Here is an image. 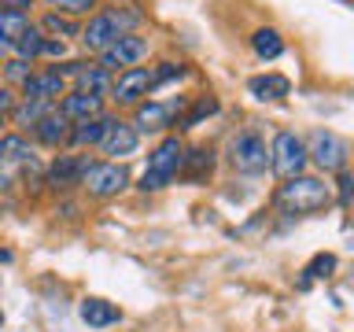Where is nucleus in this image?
<instances>
[{"mask_svg":"<svg viewBox=\"0 0 354 332\" xmlns=\"http://www.w3.org/2000/svg\"><path fill=\"white\" fill-rule=\"evenodd\" d=\"M328 185L321 177H310V174H299V177H288V181L277 188V210L288 218H306V214H317V210L328 207Z\"/></svg>","mask_w":354,"mask_h":332,"instance_id":"nucleus-1","label":"nucleus"},{"mask_svg":"<svg viewBox=\"0 0 354 332\" xmlns=\"http://www.w3.org/2000/svg\"><path fill=\"white\" fill-rule=\"evenodd\" d=\"M229 166L243 177H259L270 170V144L259 129H240L229 140Z\"/></svg>","mask_w":354,"mask_h":332,"instance_id":"nucleus-2","label":"nucleus"},{"mask_svg":"<svg viewBox=\"0 0 354 332\" xmlns=\"http://www.w3.org/2000/svg\"><path fill=\"white\" fill-rule=\"evenodd\" d=\"M181 159H185V144L181 140L177 137L159 140V148L148 155V170H144V177H140V188L144 192H159V188H166L177 177V170H181Z\"/></svg>","mask_w":354,"mask_h":332,"instance_id":"nucleus-3","label":"nucleus"},{"mask_svg":"<svg viewBox=\"0 0 354 332\" xmlns=\"http://www.w3.org/2000/svg\"><path fill=\"white\" fill-rule=\"evenodd\" d=\"M303 144H306V159H310V163H317L325 174H339V170H347L351 144L343 140L336 129H314Z\"/></svg>","mask_w":354,"mask_h":332,"instance_id":"nucleus-4","label":"nucleus"},{"mask_svg":"<svg viewBox=\"0 0 354 332\" xmlns=\"http://www.w3.org/2000/svg\"><path fill=\"white\" fill-rule=\"evenodd\" d=\"M306 144H303V137H295V133H288V129H281L273 137V144H270V166L277 174L284 177H299L306 170Z\"/></svg>","mask_w":354,"mask_h":332,"instance_id":"nucleus-5","label":"nucleus"},{"mask_svg":"<svg viewBox=\"0 0 354 332\" xmlns=\"http://www.w3.org/2000/svg\"><path fill=\"white\" fill-rule=\"evenodd\" d=\"M82 185L88 188V196L96 199H107V196H118L122 188L129 185V170L122 163H93L82 177Z\"/></svg>","mask_w":354,"mask_h":332,"instance_id":"nucleus-6","label":"nucleus"},{"mask_svg":"<svg viewBox=\"0 0 354 332\" xmlns=\"http://www.w3.org/2000/svg\"><path fill=\"white\" fill-rule=\"evenodd\" d=\"M151 89H155L151 71H144V66H126V71L111 82V100H115L118 107H137Z\"/></svg>","mask_w":354,"mask_h":332,"instance_id":"nucleus-7","label":"nucleus"},{"mask_svg":"<svg viewBox=\"0 0 354 332\" xmlns=\"http://www.w3.org/2000/svg\"><path fill=\"white\" fill-rule=\"evenodd\" d=\"M144 55H148V37H140V33H122L107 44L104 52H100V66L104 71H115V66H137Z\"/></svg>","mask_w":354,"mask_h":332,"instance_id":"nucleus-8","label":"nucleus"},{"mask_svg":"<svg viewBox=\"0 0 354 332\" xmlns=\"http://www.w3.org/2000/svg\"><path fill=\"white\" fill-rule=\"evenodd\" d=\"M185 100H177V104H155V100H148V104H137V118H133V129L137 133H162L174 126V111H181Z\"/></svg>","mask_w":354,"mask_h":332,"instance_id":"nucleus-9","label":"nucleus"},{"mask_svg":"<svg viewBox=\"0 0 354 332\" xmlns=\"http://www.w3.org/2000/svg\"><path fill=\"white\" fill-rule=\"evenodd\" d=\"M88 155H59L52 166H48V185L55 188H74V185H82V177L88 170Z\"/></svg>","mask_w":354,"mask_h":332,"instance_id":"nucleus-10","label":"nucleus"},{"mask_svg":"<svg viewBox=\"0 0 354 332\" xmlns=\"http://www.w3.org/2000/svg\"><path fill=\"white\" fill-rule=\"evenodd\" d=\"M66 93V77H59L55 71H41V74H30L22 82V100H59Z\"/></svg>","mask_w":354,"mask_h":332,"instance_id":"nucleus-11","label":"nucleus"},{"mask_svg":"<svg viewBox=\"0 0 354 332\" xmlns=\"http://www.w3.org/2000/svg\"><path fill=\"white\" fill-rule=\"evenodd\" d=\"M30 129H33V137H37L41 144H48V148H59V144L71 137V118H66L59 107H52L48 115H41Z\"/></svg>","mask_w":354,"mask_h":332,"instance_id":"nucleus-12","label":"nucleus"},{"mask_svg":"<svg viewBox=\"0 0 354 332\" xmlns=\"http://www.w3.org/2000/svg\"><path fill=\"white\" fill-rule=\"evenodd\" d=\"M55 107H59L71 122H85V118L104 115V96H93V93L74 89V93H63V104H55Z\"/></svg>","mask_w":354,"mask_h":332,"instance_id":"nucleus-13","label":"nucleus"},{"mask_svg":"<svg viewBox=\"0 0 354 332\" xmlns=\"http://www.w3.org/2000/svg\"><path fill=\"white\" fill-rule=\"evenodd\" d=\"M115 37H122V33H118L115 22H111L107 11H96V15L85 22V30H82V44H85L88 52H104Z\"/></svg>","mask_w":354,"mask_h":332,"instance_id":"nucleus-14","label":"nucleus"},{"mask_svg":"<svg viewBox=\"0 0 354 332\" xmlns=\"http://www.w3.org/2000/svg\"><path fill=\"white\" fill-rule=\"evenodd\" d=\"M77 314H82V321L88 329H107V325H115V321L122 317V310L115 303H107V299H100V295H88V299H82Z\"/></svg>","mask_w":354,"mask_h":332,"instance_id":"nucleus-15","label":"nucleus"},{"mask_svg":"<svg viewBox=\"0 0 354 332\" xmlns=\"http://www.w3.org/2000/svg\"><path fill=\"white\" fill-rule=\"evenodd\" d=\"M137 144H140V133L133 129L129 122L115 118V126L107 129V137L100 140V148H104V155H133V151H137Z\"/></svg>","mask_w":354,"mask_h":332,"instance_id":"nucleus-16","label":"nucleus"},{"mask_svg":"<svg viewBox=\"0 0 354 332\" xmlns=\"http://www.w3.org/2000/svg\"><path fill=\"white\" fill-rule=\"evenodd\" d=\"M248 93L254 100H284L292 93V82H288L284 74H254L248 82Z\"/></svg>","mask_w":354,"mask_h":332,"instance_id":"nucleus-17","label":"nucleus"},{"mask_svg":"<svg viewBox=\"0 0 354 332\" xmlns=\"http://www.w3.org/2000/svg\"><path fill=\"white\" fill-rule=\"evenodd\" d=\"M115 126V118L111 115H96V118H85V122H77V126L71 129V137L66 140H74V144H88V148H93V144H100L107 137V129Z\"/></svg>","mask_w":354,"mask_h":332,"instance_id":"nucleus-18","label":"nucleus"},{"mask_svg":"<svg viewBox=\"0 0 354 332\" xmlns=\"http://www.w3.org/2000/svg\"><path fill=\"white\" fill-rule=\"evenodd\" d=\"M210 170H214V151L210 148H192V151H185L181 170L177 174H185L188 181H203V177H210Z\"/></svg>","mask_w":354,"mask_h":332,"instance_id":"nucleus-19","label":"nucleus"},{"mask_svg":"<svg viewBox=\"0 0 354 332\" xmlns=\"http://www.w3.org/2000/svg\"><path fill=\"white\" fill-rule=\"evenodd\" d=\"M77 89H82V93H93V96H107L111 93V74L96 63H85L82 71H77Z\"/></svg>","mask_w":354,"mask_h":332,"instance_id":"nucleus-20","label":"nucleus"},{"mask_svg":"<svg viewBox=\"0 0 354 332\" xmlns=\"http://www.w3.org/2000/svg\"><path fill=\"white\" fill-rule=\"evenodd\" d=\"M251 48H254L259 59H277V55L284 52V41H281V33H277L273 26H262V30L251 33Z\"/></svg>","mask_w":354,"mask_h":332,"instance_id":"nucleus-21","label":"nucleus"},{"mask_svg":"<svg viewBox=\"0 0 354 332\" xmlns=\"http://www.w3.org/2000/svg\"><path fill=\"white\" fill-rule=\"evenodd\" d=\"M332 273H336V255H332V251H321V255H314V259L306 262L299 288H310V281H321V277H332Z\"/></svg>","mask_w":354,"mask_h":332,"instance_id":"nucleus-22","label":"nucleus"},{"mask_svg":"<svg viewBox=\"0 0 354 332\" xmlns=\"http://www.w3.org/2000/svg\"><path fill=\"white\" fill-rule=\"evenodd\" d=\"M55 104H48V100H22L19 107H11V122L15 126H33L41 115H48Z\"/></svg>","mask_w":354,"mask_h":332,"instance_id":"nucleus-23","label":"nucleus"},{"mask_svg":"<svg viewBox=\"0 0 354 332\" xmlns=\"http://www.w3.org/2000/svg\"><path fill=\"white\" fill-rule=\"evenodd\" d=\"M41 44H44V33H41L37 26H26V30L15 37V44H11V48L19 52V59L30 63V59H37V55H41Z\"/></svg>","mask_w":354,"mask_h":332,"instance_id":"nucleus-24","label":"nucleus"},{"mask_svg":"<svg viewBox=\"0 0 354 332\" xmlns=\"http://www.w3.org/2000/svg\"><path fill=\"white\" fill-rule=\"evenodd\" d=\"M210 115H218V100L214 96H199L192 107H188V115H181V129H192V126H199L203 118H210Z\"/></svg>","mask_w":354,"mask_h":332,"instance_id":"nucleus-25","label":"nucleus"},{"mask_svg":"<svg viewBox=\"0 0 354 332\" xmlns=\"http://www.w3.org/2000/svg\"><path fill=\"white\" fill-rule=\"evenodd\" d=\"M107 15L111 22L118 26V33H133V26H140V8H133V4H115V8H107Z\"/></svg>","mask_w":354,"mask_h":332,"instance_id":"nucleus-26","label":"nucleus"},{"mask_svg":"<svg viewBox=\"0 0 354 332\" xmlns=\"http://www.w3.org/2000/svg\"><path fill=\"white\" fill-rule=\"evenodd\" d=\"M30 148L22 137H0V163H26Z\"/></svg>","mask_w":354,"mask_h":332,"instance_id":"nucleus-27","label":"nucleus"},{"mask_svg":"<svg viewBox=\"0 0 354 332\" xmlns=\"http://www.w3.org/2000/svg\"><path fill=\"white\" fill-rule=\"evenodd\" d=\"M41 33H52V37H74V33H77V26H74V22L71 19H63L59 15V11H52V15H44V22H41V26H37Z\"/></svg>","mask_w":354,"mask_h":332,"instance_id":"nucleus-28","label":"nucleus"},{"mask_svg":"<svg viewBox=\"0 0 354 332\" xmlns=\"http://www.w3.org/2000/svg\"><path fill=\"white\" fill-rule=\"evenodd\" d=\"M174 77H185V63H159V66L151 71L155 89H159L162 82H174Z\"/></svg>","mask_w":354,"mask_h":332,"instance_id":"nucleus-29","label":"nucleus"},{"mask_svg":"<svg viewBox=\"0 0 354 332\" xmlns=\"http://www.w3.org/2000/svg\"><path fill=\"white\" fill-rule=\"evenodd\" d=\"M55 8H59V11H71V15H82V11L96 8V0H55Z\"/></svg>","mask_w":354,"mask_h":332,"instance_id":"nucleus-30","label":"nucleus"},{"mask_svg":"<svg viewBox=\"0 0 354 332\" xmlns=\"http://www.w3.org/2000/svg\"><path fill=\"white\" fill-rule=\"evenodd\" d=\"M8 77H11V82H26V77H30V63L26 59H11L8 63Z\"/></svg>","mask_w":354,"mask_h":332,"instance_id":"nucleus-31","label":"nucleus"},{"mask_svg":"<svg viewBox=\"0 0 354 332\" xmlns=\"http://www.w3.org/2000/svg\"><path fill=\"white\" fill-rule=\"evenodd\" d=\"M336 185H339V207L347 210V207H351V185H354V181H351V174H347V170H339V181H336Z\"/></svg>","mask_w":354,"mask_h":332,"instance_id":"nucleus-32","label":"nucleus"},{"mask_svg":"<svg viewBox=\"0 0 354 332\" xmlns=\"http://www.w3.org/2000/svg\"><path fill=\"white\" fill-rule=\"evenodd\" d=\"M11 107H15V93H11V89H0V126L8 122Z\"/></svg>","mask_w":354,"mask_h":332,"instance_id":"nucleus-33","label":"nucleus"},{"mask_svg":"<svg viewBox=\"0 0 354 332\" xmlns=\"http://www.w3.org/2000/svg\"><path fill=\"white\" fill-rule=\"evenodd\" d=\"M41 55H55V59H63V55H66V44H63V41H55V37H44Z\"/></svg>","mask_w":354,"mask_h":332,"instance_id":"nucleus-34","label":"nucleus"},{"mask_svg":"<svg viewBox=\"0 0 354 332\" xmlns=\"http://www.w3.org/2000/svg\"><path fill=\"white\" fill-rule=\"evenodd\" d=\"M33 4V0H4V8H11V11H26Z\"/></svg>","mask_w":354,"mask_h":332,"instance_id":"nucleus-35","label":"nucleus"},{"mask_svg":"<svg viewBox=\"0 0 354 332\" xmlns=\"http://www.w3.org/2000/svg\"><path fill=\"white\" fill-rule=\"evenodd\" d=\"M8 48H11V37H8L4 30H0V52H8Z\"/></svg>","mask_w":354,"mask_h":332,"instance_id":"nucleus-36","label":"nucleus"},{"mask_svg":"<svg viewBox=\"0 0 354 332\" xmlns=\"http://www.w3.org/2000/svg\"><path fill=\"white\" fill-rule=\"evenodd\" d=\"M0 325H4V314H0Z\"/></svg>","mask_w":354,"mask_h":332,"instance_id":"nucleus-37","label":"nucleus"},{"mask_svg":"<svg viewBox=\"0 0 354 332\" xmlns=\"http://www.w3.org/2000/svg\"><path fill=\"white\" fill-rule=\"evenodd\" d=\"M52 4H55V0H52Z\"/></svg>","mask_w":354,"mask_h":332,"instance_id":"nucleus-38","label":"nucleus"}]
</instances>
